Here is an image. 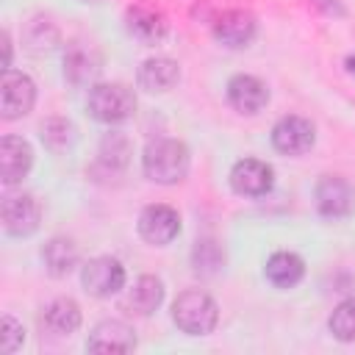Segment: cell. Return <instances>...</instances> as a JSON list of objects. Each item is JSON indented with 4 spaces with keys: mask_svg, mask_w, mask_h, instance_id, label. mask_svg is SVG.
I'll return each mask as SVG.
<instances>
[{
    "mask_svg": "<svg viewBox=\"0 0 355 355\" xmlns=\"http://www.w3.org/2000/svg\"><path fill=\"white\" fill-rule=\"evenodd\" d=\"M189 166H191L189 147L178 139H155L144 147L141 169L153 183H161V186L180 183L189 175Z\"/></svg>",
    "mask_w": 355,
    "mask_h": 355,
    "instance_id": "obj_1",
    "label": "cell"
},
{
    "mask_svg": "<svg viewBox=\"0 0 355 355\" xmlns=\"http://www.w3.org/2000/svg\"><path fill=\"white\" fill-rule=\"evenodd\" d=\"M172 322L186 336H208L219 322V308L211 294L200 288H186L172 302Z\"/></svg>",
    "mask_w": 355,
    "mask_h": 355,
    "instance_id": "obj_2",
    "label": "cell"
},
{
    "mask_svg": "<svg viewBox=\"0 0 355 355\" xmlns=\"http://www.w3.org/2000/svg\"><path fill=\"white\" fill-rule=\"evenodd\" d=\"M136 94L125 83H94L86 97L89 114L103 125H119L128 122L136 114Z\"/></svg>",
    "mask_w": 355,
    "mask_h": 355,
    "instance_id": "obj_3",
    "label": "cell"
},
{
    "mask_svg": "<svg viewBox=\"0 0 355 355\" xmlns=\"http://www.w3.org/2000/svg\"><path fill=\"white\" fill-rule=\"evenodd\" d=\"M125 266L111 255H97L80 269V283L92 297H111L125 288Z\"/></svg>",
    "mask_w": 355,
    "mask_h": 355,
    "instance_id": "obj_4",
    "label": "cell"
},
{
    "mask_svg": "<svg viewBox=\"0 0 355 355\" xmlns=\"http://www.w3.org/2000/svg\"><path fill=\"white\" fill-rule=\"evenodd\" d=\"M36 103V86L25 72H14L6 69L3 80H0V114L3 119H19L25 114H31Z\"/></svg>",
    "mask_w": 355,
    "mask_h": 355,
    "instance_id": "obj_5",
    "label": "cell"
},
{
    "mask_svg": "<svg viewBox=\"0 0 355 355\" xmlns=\"http://www.w3.org/2000/svg\"><path fill=\"white\" fill-rule=\"evenodd\" d=\"M180 233V214L172 205L153 202L139 214V236L153 247H166Z\"/></svg>",
    "mask_w": 355,
    "mask_h": 355,
    "instance_id": "obj_6",
    "label": "cell"
},
{
    "mask_svg": "<svg viewBox=\"0 0 355 355\" xmlns=\"http://www.w3.org/2000/svg\"><path fill=\"white\" fill-rule=\"evenodd\" d=\"M313 141H316V130L305 116L288 114L280 116L272 128V147L283 155H302L313 147Z\"/></svg>",
    "mask_w": 355,
    "mask_h": 355,
    "instance_id": "obj_7",
    "label": "cell"
},
{
    "mask_svg": "<svg viewBox=\"0 0 355 355\" xmlns=\"http://www.w3.org/2000/svg\"><path fill=\"white\" fill-rule=\"evenodd\" d=\"M275 186V169L258 158H241L230 169V189L239 197H263Z\"/></svg>",
    "mask_w": 355,
    "mask_h": 355,
    "instance_id": "obj_8",
    "label": "cell"
},
{
    "mask_svg": "<svg viewBox=\"0 0 355 355\" xmlns=\"http://www.w3.org/2000/svg\"><path fill=\"white\" fill-rule=\"evenodd\" d=\"M316 208L324 219H344L355 211V189L338 178V175H324L316 183Z\"/></svg>",
    "mask_w": 355,
    "mask_h": 355,
    "instance_id": "obj_9",
    "label": "cell"
},
{
    "mask_svg": "<svg viewBox=\"0 0 355 355\" xmlns=\"http://www.w3.org/2000/svg\"><path fill=\"white\" fill-rule=\"evenodd\" d=\"M0 216H3V230L8 236L22 239V236H31L39 227L42 208L31 194H8L3 200Z\"/></svg>",
    "mask_w": 355,
    "mask_h": 355,
    "instance_id": "obj_10",
    "label": "cell"
},
{
    "mask_svg": "<svg viewBox=\"0 0 355 355\" xmlns=\"http://www.w3.org/2000/svg\"><path fill=\"white\" fill-rule=\"evenodd\" d=\"M125 28L133 39H139L141 44H158L164 42V36L169 33V22L164 17L161 8L150 6V3H136L125 11Z\"/></svg>",
    "mask_w": 355,
    "mask_h": 355,
    "instance_id": "obj_11",
    "label": "cell"
},
{
    "mask_svg": "<svg viewBox=\"0 0 355 355\" xmlns=\"http://www.w3.org/2000/svg\"><path fill=\"white\" fill-rule=\"evenodd\" d=\"M227 103H230V108H236L239 114L252 116V114H258V111L266 108V103H269V89H266V83H263L261 78L247 75V72H239V75H233V78L227 80Z\"/></svg>",
    "mask_w": 355,
    "mask_h": 355,
    "instance_id": "obj_12",
    "label": "cell"
},
{
    "mask_svg": "<svg viewBox=\"0 0 355 355\" xmlns=\"http://www.w3.org/2000/svg\"><path fill=\"white\" fill-rule=\"evenodd\" d=\"M255 31H258V22H255V17H252L250 11H244V8H227V11H222V14L214 19V39H216L219 44L230 47V50L250 44L252 36H255Z\"/></svg>",
    "mask_w": 355,
    "mask_h": 355,
    "instance_id": "obj_13",
    "label": "cell"
},
{
    "mask_svg": "<svg viewBox=\"0 0 355 355\" xmlns=\"http://www.w3.org/2000/svg\"><path fill=\"white\" fill-rule=\"evenodd\" d=\"M33 166V150L19 136H3L0 139V180L6 186L19 183Z\"/></svg>",
    "mask_w": 355,
    "mask_h": 355,
    "instance_id": "obj_14",
    "label": "cell"
},
{
    "mask_svg": "<svg viewBox=\"0 0 355 355\" xmlns=\"http://www.w3.org/2000/svg\"><path fill=\"white\" fill-rule=\"evenodd\" d=\"M136 80L144 92L150 94H166L178 86L180 80V67L175 58H166V55H155V58H147L141 61L139 72H136Z\"/></svg>",
    "mask_w": 355,
    "mask_h": 355,
    "instance_id": "obj_15",
    "label": "cell"
},
{
    "mask_svg": "<svg viewBox=\"0 0 355 355\" xmlns=\"http://www.w3.org/2000/svg\"><path fill=\"white\" fill-rule=\"evenodd\" d=\"M86 349H94V352H130V349H136L133 327L128 322H119V319H105L89 333Z\"/></svg>",
    "mask_w": 355,
    "mask_h": 355,
    "instance_id": "obj_16",
    "label": "cell"
},
{
    "mask_svg": "<svg viewBox=\"0 0 355 355\" xmlns=\"http://www.w3.org/2000/svg\"><path fill=\"white\" fill-rule=\"evenodd\" d=\"M164 302V283L155 275H141L125 294V308L133 311L136 316H150L161 308Z\"/></svg>",
    "mask_w": 355,
    "mask_h": 355,
    "instance_id": "obj_17",
    "label": "cell"
},
{
    "mask_svg": "<svg viewBox=\"0 0 355 355\" xmlns=\"http://www.w3.org/2000/svg\"><path fill=\"white\" fill-rule=\"evenodd\" d=\"M263 275H266V280H269L275 288H294V286L305 277V261H302L297 252L280 250V252H272V255L266 258Z\"/></svg>",
    "mask_w": 355,
    "mask_h": 355,
    "instance_id": "obj_18",
    "label": "cell"
},
{
    "mask_svg": "<svg viewBox=\"0 0 355 355\" xmlns=\"http://www.w3.org/2000/svg\"><path fill=\"white\" fill-rule=\"evenodd\" d=\"M42 261H44V269L53 275V277H67L78 261H80V250L72 239L67 236H53L44 247H42Z\"/></svg>",
    "mask_w": 355,
    "mask_h": 355,
    "instance_id": "obj_19",
    "label": "cell"
},
{
    "mask_svg": "<svg viewBox=\"0 0 355 355\" xmlns=\"http://www.w3.org/2000/svg\"><path fill=\"white\" fill-rule=\"evenodd\" d=\"M42 327L53 336H69L80 327V305L69 297H58L53 302H47V308L42 311Z\"/></svg>",
    "mask_w": 355,
    "mask_h": 355,
    "instance_id": "obj_20",
    "label": "cell"
},
{
    "mask_svg": "<svg viewBox=\"0 0 355 355\" xmlns=\"http://www.w3.org/2000/svg\"><path fill=\"white\" fill-rule=\"evenodd\" d=\"M103 69V61L100 55L92 50V47H69L67 55H64V78L75 86H83V83H92Z\"/></svg>",
    "mask_w": 355,
    "mask_h": 355,
    "instance_id": "obj_21",
    "label": "cell"
},
{
    "mask_svg": "<svg viewBox=\"0 0 355 355\" xmlns=\"http://www.w3.org/2000/svg\"><path fill=\"white\" fill-rule=\"evenodd\" d=\"M191 266L202 277H216L225 269V250L216 239H200L191 250Z\"/></svg>",
    "mask_w": 355,
    "mask_h": 355,
    "instance_id": "obj_22",
    "label": "cell"
},
{
    "mask_svg": "<svg viewBox=\"0 0 355 355\" xmlns=\"http://www.w3.org/2000/svg\"><path fill=\"white\" fill-rule=\"evenodd\" d=\"M327 327L338 341H344V344L355 341V297H349V300H344L333 308V313L327 319Z\"/></svg>",
    "mask_w": 355,
    "mask_h": 355,
    "instance_id": "obj_23",
    "label": "cell"
},
{
    "mask_svg": "<svg viewBox=\"0 0 355 355\" xmlns=\"http://www.w3.org/2000/svg\"><path fill=\"white\" fill-rule=\"evenodd\" d=\"M128 155H130V141H128L125 133L111 130V133L103 136V141H100V161H103L105 166H111V169H125Z\"/></svg>",
    "mask_w": 355,
    "mask_h": 355,
    "instance_id": "obj_24",
    "label": "cell"
},
{
    "mask_svg": "<svg viewBox=\"0 0 355 355\" xmlns=\"http://www.w3.org/2000/svg\"><path fill=\"white\" fill-rule=\"evenodd\" d=\"M42 141H44L53 153H61V150L72 147V141H75V128H72V122H67V119H61V116H53V119L42 122Z\"/></svg>",
    "mask_w": 355,
    "mask_h": 355,
    "instance_id": "obj_25",
    "label": "cell"
},
{
    "mask_svg": "<svg viewBox=\"0 0 355 355\" xmlns=\"http://www.w3.org/2000/svg\"><path fill=\"white\" fill-rule=\"evenodd\" d=\"M22 341H25V330H22V324L14 319V316H3V322H0V349L6 352V355H14L19 347H22Z\"/></svg>",
    "mask_w": 355,
    "mask_h": 355,
    "instance_id": "obj_26",
    "label": "cell"
},
{
    "mask_svg": "<svg viewBox=\"0 0 355 355\" xmlns=\"http://www.w3.org/2000/svg\"><path fill=\"white\" fill-rule=\"evenodd\" d=\"M347 72H352V75H355V55H349V58H347Z\"/></svg>",
    "mask_w": 355,
    "mask_h": 355,
    "instance_id": "obj_27",
    "label": "cell"
},
{
    "mask_svg": "<svg viewBox=\"0 0 355 355\" xmlns=\"http://www.w3.org/2000/svg\"><path fill=\"white\" fill-rule=\"evenodd\" d=\"M83 3H92V0H83Z\"/></svg>",
    "mask_w": 355,
    "mask_h": 355,
    "instance_id": "obj_28",
    "label": "cell"
}]
</instances>
